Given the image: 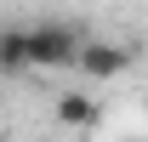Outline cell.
Wrapping results in <instances>:
<instances>
[{
  "label": "cell",
  "mask_w": 148,
  "mask_h": 142,
  "mask_svg": "<svg viewBox=\"0 0 148 142\" xmlns=\"http://www.w3.org/2000/svg\"><path fill=\"white\" fill-rule=\"evenodd\" d=\"M86 29L69 17H46V23H29V68H74L80 51H86Z\"/></svg>",
  "instance_id": "1"
},
{
  "label": "cell",
  "mask_w": 148,
  "mask_h": 142,
  "mask_svg": "<svg viewBox=\"0 0 148 142\" xmlns=\"http://www.w3.org/2000/svg\"><path fill=\"white\" fill-rule=\"evenodd\" d=\"M74 68L86 74V80H120V74L131 68V46H120V40H97V34H91Z\"/></svg>",
  "instance_id": "2"
},
{
  "label": "cell",
  "mask_w": 148,
  "mask_h": 142,
  "mask_svg": "<svg viewBox=\"0 0 148 142\" xmlns=\"http://www.w3.org/2000/svg\"><path fill=\"white\" fill-rule=\"evenodd\" d=\"M0 74H29V23H0Z\"/></svg>",
  "instance_id": "3"
},
{
  "label": "cell",
  "mask_w": 148,
  "mask_h": 142,
  "mask_svg": "<svg viewBox=\"0 0 148 142\" xmlns=\"http://www.w3.org/2000/svg\"><path fill=\"white\" fill-rule=\"evenodd\" d=\"M97 119H103L97 97H86V91H63V97H57V125H69V131H91Z\"/></svg>",
  "instance_id": "4"
},
{
  "label": "cell",
  "mask_w": 148,
  "mask_h": 142,
  "mask_svg": "<svg viewBox=\"0 0 148 142\" xmlns=\"http://www.w3.org/2000/svg\"><path fill=\"white\" fill-rule=\"evenodd\" d=\"M120 142H148V137H120Z\"/></svg>",
  "instance_id": "5"
}]
</instances>
